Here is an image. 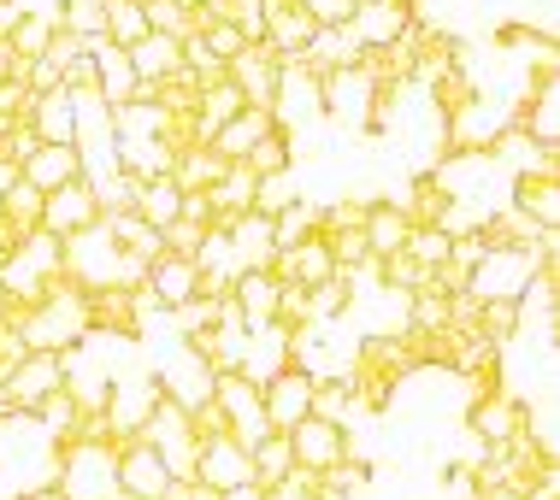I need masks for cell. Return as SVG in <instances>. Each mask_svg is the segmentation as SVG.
<instances>
[{"instance_id":"e0dca14e","label":"cell","mask_w":560,"mask_h":500,"mask_svg":"<svg viewBox=\"0 0 560 500\" xmlns=\"http://www.w3.org/2000/svg\"><path fill=\"white\" fill-rule=\"evenodd\" d=\"M472 436L483 448H508L513 436H525V413H520V401H508V395H483L472 406Z\"/></svg>"},{"instance_id":"44dd1931","label":"cell","mask_w":560,"mask_h":500,"mask_svg":"<svg viewBox=\"0 0 560 500\" xmlns=\"http://www.w3.org/2000/svg\"><path fill=\"white\" fill-rule=\"evenodd\" d=\"M177 206H184V194L172 189V177L136 183V194H130V212L148 224V230H165V224H177Z\"/></svg>"},{"instance_id":"484cf974","label":"cell","mask_w":560,"mask_h":500,"mask_svg":"<svg viewBox=\"0 0 560 500\" xmlns=\"http://www.w3.org/2000/svg\"><path fill=\"white\" fill-rule=\"evenodd\" d=\"M295 201H301L295 165L290 171H271V177H254V212H260V218H278V212H290Z\"/></svg>"},{"instance_id":"603a6c76","label":"cell","mask_w":560,"mask_h":500,"mask_svg":"<svg viewBox=\"0 0 560 500\" xmlns=\"http://www.w3.org/2000/svg\"><path fill=\"white\" fill-rule=\"evenodd\" d=\"M101 36H107L113 48H136L142 36H154L142 19V0H101Z\"/></svg>"},{"instance_id":"52a82bcc","label":"cell","mask_w":560,"mask_h":500,"mask_svg":"<svg viewBox=\"0 0 560 500\" xmlns=\"http://www.w3.org/2000/svg\"><path fill=\"white\" fill-rule=\"evenodd\" d=\"M113 483H118V500H165V489H172V472L160 465V453L148 448V442H118Z\"/></svg>"},{"instance_id":"6da1fadb","label":"cell","mask_w":560,"mask_h":500,"mask_svg":"<svg viewBox=\"0 0 560 500\" xmlns=\"http://www.w3.org/2000/svg\"><path fill=\"white\" fill-rule=\"evenodd\" d=\"M59 260H66V248H59V241H54L48 230L24 236L19 248L0 253V295H7L19 312H24V307H36V300L48 295L54 283H66Z\"/></svg>"},{"instance_id":"8d00e7d4","label":"cell","mask_w":560,"mask_h":500,"mask_svg":"<svg viewBox=\"0 0 560 500\" xmlns=\"http://www.w3.org/2000/svg\"><path fill=\"white\" fill-rule=\"evenodd\" d=\"M189 500H219V495H213V489H201V483H195V495H189Z\"/></svg>"},{"instance_id":"ba28073f","label":"cell","mask_w":560,"mask_h":500,"mask_svg":"<svg viewBox=\"0 0 560 500\" xmlns=\"http://www.w3.org/2000/svg\"><path fill=\"white\" fill-rule=\"evenodd\" d=\"M95 224H101V201L89 183H66V189L42 194V230L54 241H71V236L95 230Z\"/></svg>"},{"instance_id":"8fae6325","label":"cell","mask_w":560,"mask_h":500,"mask_svg":"<svg viewBox=\"0 0 560 500\" xmlns=\"http://www.w3.org/2000/svg\"><path fill=\"white\" fill-rule=\"evenodd\" d=\"M0 383H7V401H12V413H36L42 401L54 395V389H66V371H59V354H30L24 366H12L7 377H0Z\"/></svg>"},{"instance_id":"d6a6232c","label":"cell","mask_w":560,"mask_h":500,"mask_svg":"<svg viewBox=\"0 0 560 500\" xmlns=\"http://www.w3.org/2000/svg\"><path fill=\"white\" fill-rule=\"evenodd\" d=\"M12 78H24V59H12V48L0 41V83H12Z\"/></svg>"},{"instance_id":"cb8c5ba5","label":"cell","mask_w":560,"mask_h":500,"mask_svg":"<svg viewBox=\"0 0 560 500\" xmlns=\"http://www.w3.org/2000/svg\"><path fill=\"white\" fill-rule=\"evenodd\" d=\"M290 472H295V460H290V442H283L278 430H271L266 442L248 448V477H254V489H271V483H283Z\"/></svg>"},{"instance_id":"4fadbf2b","label":"cell","mask_w":560,"mask_h":500,"mask_svg":"<svg viewBox=\"0 0 560 500\" xmlns=\"http://www.w3.org/2000/svg\"><path fill=\"white\" fill-rule=\"evenodd\" d=\"M219 230H224V241H231L236 277H242V271H271V260H278V248H271V218L242 212V218H224Z\"/></svg>"},{"instance_id":"5b68a950","label":"cell","mask_w":560,"mask_h":500,"mask_svg":"<svg viewBox=\"0 0 560 500\" xmlns=\"http://www.w3.org/2000/svg\"><path fill=\"white\" fill-rule=\"evenodd\" d=\"M283 442H290L295 472H307V477H330L348 460V436L337 430V424H325V418H301Z\"/></svg>"},{"instance_id":"f1b7e54d","label":"cell","mask_w":560,"mask_h":500,"mask_svg":"<svg viewBox=\"0 0 560 500\" xmlns=\"http://www.w3.org/2000/svg\"><path fill=\"white\" fill-rule=\"evenodd\" d=\"M242 165H248L254 177H271V171H290V135H283V130H271L266 142L254 147V154L242 159Z\"/></svg>"},{"instance_id":"ac0fdd59","label":"cell","mask_w":560,"mask_h":500,"mask_svg":"<svg viewBox=\"0 0 560 500\" xmlns=\"http://www.w3.org/2000/svg\"><path fill=\"white\" fill-rule=\"evenodd\" d=\"M407 230H413V218H407L401 206H366V218H360V241H366L372 260H389V253L407 248Z\"/></svg>"},{"instance_id":"e575fe53","label":"cell","mask_w":560,"mask_h":500,"mask_svg":"<svg viewBox=\"0 0 560 500\" xmlns=\"http://www.w3.org/2000/svg\"><path fill=\"white\" fill-rule=\"evenodd\" d=\"M30 500H66V495H59L54 483H48V489H36V495H30Z\"/></svg>"},{"instance_id":"2e32d148","label":"cell","mask_w":560,"mask_h":500,"mask_svg":"<svg viewBox=\"0 0 560 500\" xmlns=\"http://www.w3.org/2000/svg\"><path fill=\"white\" fill-rule=\"evenodd\" d=\"M231 307L242 318V330L278 324V277H271V271H242L231 283Z\"/></svg>"},{"instance_id":"4316f807","label":"cell","mask_w":560,"mask_h":500,"mask_svg":"<svg viewBox=\"0 0 560 500\" xmlns=\"http://www.w3.org/2000/svg\"><path fill=\"white\" fill-rule=\"evenodd\" d=\"M448 248H454V241L443 236V230H436V224H413V230H407V260H413L419 271H436V265H448Z\"/></svg>"},{"instance_id":"83f0119b","label":"cell","mask_w":560,"mask_h":500,"mask_svg":"<svg viewBox=\"0 0 560 500\" xmlns=\"http://www.w3.org/2000/svg\"><path fill=\"white\" fill-rule=\"evenodd\" d=\"M219 312H224V295H195L189 307H177V330L184 336H207L219 324Z\"/></svg>"},{"instance_id":"7c38bea8","label":"cell","mask_w":560,"mask_h":500,"mask_svg":"<svg viewBox=\"0 0 560 500\" xmlns=\"http://www.w3.org/2000/svg\"><path fill=\"white\" fill-rule=\"evenodd\" d=\"M271 130H278V118H271L266 106H242L236 118H224V124L213 130V142H207V147H213V154H219L224 165H242V159L254 154V147L266 142Z\"/></svg>"},{"instance_id":"d590c367","label":"cell","mask_w":560,"mask_h":500,"mask_svg":"<svg viewBox=\"0 0 560 500\" xmlns=\"http://www.w3.org/2000/svg\"><path fill=\"white\" fill-rule=\"evenodd\" d=\"M177 7H184V12H201V7H213V0H177Z\"/></svg>"},{"instance_id":"1f68e13d","label":"cell","mask_w":560,"mask_h":500,"mask_svg":"<svg viewBox=\"0 0 560 500\" xmlns=\"http://www.w3.org/2000/svg\"><path fill=\"white\" fill-rule=\"evenodd\" d=\"M19 24H24V7H19V0H0V41H7Z\"/></svg>"},{"instance_id":"d4e9b609","label":"cell","mask_w":560,"mask_h":500,"mask_svg":"<svg viewBox=\"0 0 560 500\" xmlns=\"http://www.w3.org/2000/svg\"><path fill=\"white\" fill-rule=\"evenodd\" d=\"M313 236H319V206L313 201H295L290 212L271 218V248L278 253H290V248H301V241H313Z\"/></svg>"},{"instance_id":"3957f363","label":"cell","mask_w":560,"mask_h":500,"mask_svg":"<svg viewBox=\"0 0 560 500\" xmlns=\"http://www.w3.org/2000/svg\"><path fill=\"white\" fill-rule=\"evenodd\" d=\"M213 413L224 418V436L242 442V448H254V442H266V436H271L266 406H260V383H248L242 371L213 377Z\"/></svg>"},{"instance_id":"836d02e7","label":"cell","mask_w":560,"mask_h":500,"mask_svg":"<svg viewBox=\"0 0 560 500\" xmlns=\"http://www.w3.org/2000/svg\"><path fill=\"white\" fill-rule=\"evenodd\" d=\"M219 500H260V489H254V483H242V489H231V495H219Z\"/></svg>"},{"instance_id":"f546056e","label":"cell","mask_w":560,"mask_h":500,"mask_svg":"<svg viewBox=\"0 0 560 500\" xmlns=\"http://www.w3.org/2000/svg\"><path fill=\"white\" fill-rule=\"evenodd\" d=\"M295 7L307 12V19L319 24V29H337V24L354 19V7H360V0H295Z\"/></svg>"},{"instance_id":"277c9868","label":"cell","mask_w":560,"mask_h":500,"mask_svg":"<svg viewBox=\"0 0 560 500\" xmlns=\"http://www.w3.org/2000/svg\"><path fill=\"white\" fill-rule=\"evenodd\" d=\"M313 389H319V377H313L307 366H290L278 371L271 383L260 389V406H266V424L278 436H290L301 418H313Z\"/></svg>"},{"instance_id":"9a60e30c","label":"cell","mask_w":560,"mask_h":500,"mask_svg":"<svg viewBox=\"0 0 560 500\" xmlns=\"http://www.w3.org/2000/svg\"><path fill=\"white\" fill-rule=\"evenodd\" d=\"M19 177L36 194H54V189H66V183H89V177H83V147H48V142H42L36 154L19 165Z\"/></svg>"},{"instance_id":"8992f818","label":"cell","mask_w":560,"mask_h":500,"mask_svg":"<svg viewBox=\"0 0 560 500\" xmlns=\"http://www.w3.org/2000/svg\"><path fill=\"white\" fill-rule=\"evenodd\" d=\"M413 29V7L407 0H360L354 7V19H348V36L360 41V53H384V48H396V41Z\"/></svg>"},{"instance_id":"4dcf8cb0","label":"cell","mask_w":560,"mask_h":500,"mask_svg":"<svg viewBox=\"0 0 560 500\" xmlns=\"http://www.w3.org/2000/svg\"><path fill=\"white\" fill-rule=\"evenodd\" d=\"M260 500H319V477L290 472L283 483H271V489H260Z\"/></svg>"},{"instance_id":"d6986e66","label":"cell","mask_w":560,"mask_h":500,"mask_svg":"<svg viewBox=\"0 0 560 500\" xmlns=\"http://www.w3.org/2000/svg\"><path fill=\"white\" fill-rule=\"evenodd\" d=\"M224 177V159L213 147H177V165H172V189L177 194H207Z\"/></svg>"},{"instance_id":"9c48e42d","label":"cell","mask_w":560,"mask_h":500,"mask_svg":"<svg viewBox=\"0 0 560 500\" xmlns=\"http://www.w3.org/2000/svg\"><path fill=\"white\" fill-rule=\"evenodd\" d=\"M195 483H201V489H213V495H231V489H242V483H254L248 477V448L231 442V436H201V453H195Z\"/></svg>"},{"instance_id":"ffe728a7","label":"cell","mask_w":560,"mask_h":500,"mask_svg":"<svg viewBox=\"0 0 560 500\" xmlns=\"http://www.w3.org/2000/svg\"><path fill=\"white\" fill-rule=\"evenodd\" d=\"M207 206H213V218H242V212H254V171L248 165H224V177L213 189H207Z\"/></svg>"},{"instance_id":"7402d4cb","label":"cell","mask_w":560,"mask_h":500,"mask_svg":"<svg viewBox=\"0 0 560 500\" xmlns=\"http://www.w3.org/2000/svg\"><path fill=\"white\" fill-rule=\"evenodd\" d=\"M513 201H520V212L537 224V230H555V218H560V189H555V171L520 177V189H513Z\"/></svg>"},{"instance_id":"7a4b0ae2","label":"cell","mask_w":560,"mask_h":500,"mask_svg":"<svg viewBox=\"0 0 560 500\" xmlns=\"http://www.w3.org/2000/svg\"><path fill=\"white\" fill-rule=\"evenodd\" d=\"M136 442H148L160 453V465L172 472V483H195V453H201V436H195V424H189V413L184 406H172L160 395V406L148 413V424H142V436Z\"/></svg>"},{"instance_id":"5bb4252c","label":"cell","mask_w":560,"mask_h":500,"mask_svg":"<svg viewBox=\"0 0 560 500\" xmlns=\"http://www.w3.org/2000/svg\"><path fill=\"white\" fill-rule=\"evenodd\" d=\"M142 289L154 295L160 312H177V307H189V300L201 295V271H195V260H172V253H160V260L148 265Z\"/></svg>"},{"instance_id":"30bf717a","label":"cell","mask_w":560,"mask_h":500,"mask_svg":"<svg viewBox=\"0 0 560 500\" xmlns=\"http://www.w3.org/2000/svg\"><path fill=\"white\" fill-rule=\"evenodd\" d=\"M278 71H283V59L254 41V48H242L231 66H224V83H231L248 106H266L271 112V106H278Z\"/></svg>"}]
</instances>
